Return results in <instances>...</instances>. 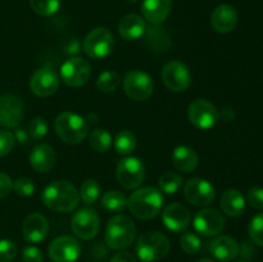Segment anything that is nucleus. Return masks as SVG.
<instances>
[{"label": "nucleus", "instance_id": "nucleus-5", "mask_svg": "<svg viewBox=\"0 0 263 262\" xmlns=\"http://www.w3.org/2000/svg\"><path fill=\"white\" fill-rule=\"evenodd\" d=\"M171 243L159 231H146L136 241V254L144 262H158L168 254Z\"/></svg>", "mask_w": 263, "mask_h": 262}, {"label": "nucleus", "instance_id": "nucleus-28", "mask_svg": "<svg viewBox=\"0 0 263 262\" xmlns=\"http://www.w3.org/2000/svg\"><path fill=\"white\" fill-rule=\"evenodd\" d=\"M102 204L109 212L118 213L127 207V198L118 190H109L103 194Z\"/></svg>", "mask_w": 263, "mask_h": 262}, {"label": "nucleus", "instance_id": "nucleus-50", "mask_svg": "<svg viewBox=\"0 0 263 262\" xmlns=\"http://www.w3.org/2000/svg\"><path fill=\"white\" fill-rule=\"evenodd\" d=\"M128 2H131V3H136V2H139V0H128Z\"/></svg>", "mask_w": 263, "mask_h": 262}, {"label": "nucleus", "instance_id": "nucleus-26", "mask_svg": "<svg viewBox=\"0 0 263 262\" xmlns=\"http://www.w3.org/2000/svg\"><path fill=\"white\" fill-rule=\"evenodd\" d=\"M172 162L179 171L189 174L197 169L199 158L194 149L186 145H180L175 148L174 153H172Z\"/></svg>", "mask_w": 263, "mask_h": 262}, {"label": "nucleus", "instance_id": "nucleus-32", "mask_svg": "<svg viewBox=\"0 0 263 262\" xmlns=\"http://www.w3.org/2000/svg\"><path fill=\"white\" fill-rule=\"evenodd\" d=\"M100 184L94 179H87L80 188V198L85 204H94L100 197Z\"/></svg>", "mask_w": 263, "mask_h": 262}, {"label": "nucleus", "instance_id": "nucleus-20", "mask_svg": "<svg viewBox=\"0 0 263 262\" xmlns=\"http://www.w3.org/2000/svg\"><path fill=\"white\" fill-rule=\"evenodd\" d=\"M238 21V12L233 5L229 4L218 5L211 15V25L213 30L220 33H229L235 30Z\"/></svg>", "mask_w": 263, "mask_h": 262}, {"label": "nucleus", "instance_id": "nucleus-1", "mask_svg": "<svg viewBox=\"0 0 263 262\" xmlns=\"http://www.w3.org/2000/svg\"><path fill=\"white\" fill-rule=\"evenodd\" d=\"M41 199L45 207L55 212H72L80 203V193L72 182L55 180L43 190Z\"/></svg>", "mask_w": 263, "mask_h": 262}, {"label": "nucleus", "instance_id": "nucleus-13", "mask_svg": "<svg viewBox=\"0 0 263 262\" xmlns=\"http://www.w3.org/2000/svg\"><path fill=\"white\" fill-rule=\"evenodd\" d=\"M184 195L190 204L195 207H204L215 200L216 189L208 180L194 177L185 184Z\"/></svg>", "mask_w": 263, "mask_h": 262}, {"label": "nucleus", "instance_id": "nucleus-29", "mask_svg": "<svg viewBox=\"0 0 263 262\" xmlns=\"http://www.w3.org/2000/svg\"><path fill=\"white\" fill-rule=\"evenodd\" d=\"M112 135L104 128H95L90 133V146L98 153H105L112 145Z\"/></svg>", "mask_w": 263, "mask_h": 262}, {"label": "nucleus", "instance_id": "nucleus-8", "mask_svg": "<svg viewBox=\"0 0 263 262\" xmlns=\"http://www.w3.org/2000/svg\"><path fill=\"white\" fill-rule=\"evenodd\" d=\"M116 176L125 189H136L145 179V166L136 157H126L118 162Z\"/></svg>", "mask_w": 263, "mask_h": 262}, {"label": "nucleus", "instance_id": "nucleus-30", "mask_svg": "<svg viewBox=\"0 0 263 262\" xmlns=\"http://www.w3.org/2000/svg\"><path fill=\"white\" fill-rule=\"evenodd\" d=\"M121 74L116 71H104L98 76L97 87L102 92H113L121 85Z\"/></svg>", "mask_w": 263, "mask_h": 262}, {"label": "nucleus", "instance_id": "nucleus-48", "mask_svg": "<svg viewBox=\"0 0 263 262\" xmlns=\"http://www.w3.org/2000/svg\"><path fill=\"white\" fill-rule=\"evenodd\" d=\"M97 120H98L97 115H89V121H87V123H89V122L94 123V122H97Z\"/></svg>", "mask_w": 263, "mask_h": 262}, {"label": "nucleus", "instance_id": "nucleus-22", "mask_svg": "<svg viewBox=\"0 0 263 262\" xmlns=\"http://www.w3.org/2000/svg\"><path fill=\"white\" fill-rule=\"evenodd\" d=\"M238 241L230 235H218L210 243V252L218 261L229 262L235 259L239 256Z\"/></svg>", "mask_w": 263, "mask_h": 262}, {"label": "nucleus", "instance_id": "nucleus-46", "mask_svg": "<svg viewBox=\"0 0 263 262\" xmlns=\"http://www.w3.org/2000/svg\"><path fill=\"white\" fill-rule=\"evenodd\" d=\"M80 49H81V45H80L79 41H77L76 39L69 40V43L67 44L66 46V51L68 54H77L80 51Z\"/></svg>", "mask_w": 263, "mask_h": 262}, {"label": "nucleus", "instance_id": "nucleus-40", "mask_svg": "<svg viewBox=\"0 0 263 262\" xmlns=\"http://www.w3.org/2000/svg\"><path fill=\"white\" fill-rule=\"evenodd\" d=\"M247 200L256 210H263V188H251L247 194Z\"/></svg>", "mask_w": 263, "mask_h": 262}, {"label": "nucleus", "instance_id": "nucleus-49", "mask_svg": "<svg viewBox=\"0 0 263 262\" xmlns=\"http://www.w3.org/2000/svg\"><path fill=\"white\" fill-rule=\"evenodd\" d=\"M195 262H215V261H213V259H211V258H200V259H198V261H195Z\"/></svg>", "mask_w": 263, "mask_h": 262}, {"label": "nucleus", "instance_id": "nucleus-19", "mask_svg": "<svg viewBox=\"0 0 263 262\" xmlns=\"http://www.w3.org/2000/svg\"><path fill=\"white\" fill-rule=\"evenodd\" d=\"M49 233V222L41 213L33 212L25 218L22 225L23 238L28 243H40Z\"/></svg>", "mask_w": 263, "mask_h": 262}, {"label": "nucleus", "instance_id": "nucleus-2", "mask_svg": "<svg viewBox=\"0 0 263 262\" xmlns=\"http://www.w3.org/2000/svg\"><path fill=\"white\" fill-rule=\"evenodd\" d=\"M163 195L154 186L136 189L127 199V207L135 217L140 220H151L156 217L163 207Z\"/></svg>", "mask_w": 263, "mask_h": 262}, {"label": "nucleus", "instance_id": "nucleus-10", "mask_svg": "<svg viewBox=\"0 0 263 262\" xmlns=\"http://www.w3.org/2000/svg\"><path fill=\"white\" fill-rule=\"evenodd\" d=\"M91 76V66L81 57H71L61 67V79L69 87L84 86Z\"/></svg>", "mask_w": 263, "mask_h": 262}, {"label": "nucleus", "instance_id": "nucleus-27", "mask_svg": "<svg viewBox=\"0 0 263 262\" xmlns=\"http://www.w3.org/2000/svg\"><path fill=\"white\" fill-rule=\"evenodd\" d=\"M138 145V139L133 131L122 130L116 135L115 149L121 156H128L133 153Z\"/></svg>", "mask_w": 263, "mask_h": 262}, {"label": "nucleus", "instance_id": "nucleus-41", "mask_svg": "<svg viewBox=\"0 0 263 262\" xmlns=\"http://www.w3.org/2000/svg\"><path fill=\"white\" fill-rule=\"evenodd\" d=\"M23 262H43V252L36 247H26L22 253Z\"/></svg>", "mask_w": 263, "mask_h": 262}, {"label": "nucleus", "instance_id": "nucleus-3", "mask_svg": "<svg viewBox=\"0 0 263 262\" xmlns=\"http://www.w3.org/2000/svg\"><path fill=\"white\" fill-rule=\"evenodd\" d=\"M54 128L57 135L66 144H79L89 135V123L74 112L59 113L54 121Z\"/></svg>", "mask_w": 263, "mask_h": 262}, {"label": "nucleus", "instance_id": "nucleus-6", "mask_svg": "<svg viewBox=\"0 0 263 262\" xmlns=\"http://www.w3.org/2000/svg\"><path fill=\"white\" fill-rule=\"evenodd\" d=\"M115 45L113 33L105 27H97L85 36L82 50L91 59H104L112 54Z\"/></svg>", "mask_w": 263, "mask_h": 262}, {"label": "nucleus", "instance_id": "nucleus-31", "mask_svg": "<svg viewBox=\"0 0 263 262\" xmlns=\"http://www.w3.org/2000/svg\"><path fill=\"white\" fill-rule=\"evenodd\" d=\"M182 176L175 174V172H164L158 179L159 190L166 194H176L182 186Z\"/></svg>", "mask_w": 263, "mask_h": 262}, {"label": "nucleus", "instance_id": "nucleus-4", "mask_svg": "<svg viewBox=\"0 0 263 262\" xmlns=\"http://www.w3.org/2000/svg\"><path fill=\"white\" fill-rule=\"evenodd\" d=\"M136 236V226L126 215H116L108 221L105 229V243L112 249H125L133 244Z\"/></svg>", "mask_w": 263, "mask_h": 262}, {"label": "nucleus", "instance_id": "nucleus-38", "mask_svg": "<svg viewBox=\"0 0 263 262\" xmlns=\"http://www.w3.org/2000/svg\"><path fill=\"white\" fill-rule=\"evenodd\" d=\"M13 189L18 195L31 197L35 193V184L30 177H20L13 182Z\"/></svg>", "mask_w": 263, "mask_h": 262}, {"label": "nucleus", "instance_id": "nucleus-17", "mask_svg": "<svg viewBox=\"0 0 263 262\" xmlns=\"http://www.w3.org/2000/svg\"><path fill=\"white\" fill-rule=\"evenodd\" d=\"M59 87V76L54 69L43 67L33 72L30 80V89L36 97H51Z\"/></svg>", "mask_w": 263, "mask_h": 262}, {"label": "nucleus", "instance_id": "nucleus-47", "mask_svg": "<svg viewBox=\"0 0 263 262\" xmlns=\"http://www.w3.org/2000/svg\"><path fill=\"white\" fill-rule=\"evenodd\" d=\"M239 253H241V256H243L244 258H251L254 253V249L249 243H243L241 248L239 249Z\"/></svg>", "mask_w": 263, "mask_h": 262}, {"label": "nucleus", "instance_id": "nucleus-35", "mask_svg": "<svg viewBox=\"0 0 263 262\" xmlns=\"http://www.w3.org/2000/svg\"><path fill=\"white\" fill-rule=\"evenodd\" d=\"M248 231L252 241L257 246L263 247V213H258L252 218Z\"/></svg>", "mask_w": 263, "mask_h": 262}, {"label": "nucleus", "instance_id": "nucleus-12", "mask_svg": "<svg viewBox=\"0 0 263 262\" xmlns=\"http://www.w3.org/2000/svg\"><path fill=\"white\" fill-rule=\"evenodd\" d=\"M71 228L80 239L90 240L95 238L100 229V220L97 211L87 207L80 208L72 217Z\"/></svg>", "mask_w": 263, "mask_h": 262}, {"label": "nucleus", "instance_id": "nucleus-37", "mask_svg": "<svg viewBox=\"0 0 263 262\" xmlns=\"http://www.w3.org/2000/svg\"><path fill=\"white\" fill-rule=\"evenodd\" d=\"M18 253L17 244L10 239L0 240V262H10L15 258Z\"/></svg>", "mask_w": 263, "mask_h": 262}, {"label": "nucleus", "instance_id": "nucleus-43", "mask_svg": "<svg viewBox=\"0 0 263 262\" xmlns=\"http://www.w3.org/2000/svg\"><path fill=\"white\" fill-rule=\"evenodd\" d=\"M109 262H136V258L128 252H118L113 254Z\"/></svg>", "mask_w": 263, "mask_h": 262}, {"label": "nucleus", "instance_id": "nucleus-36", "mask_svg": "<svg viewBox=\"0 0 263 262\" xmlns=\"http://www.w3.org/2000/svg\"><path fill=\"white\" fill-rule=\"evenodd\" d=\"M48 134V122L43 117H35L28 125V135L35 141L41 140Z\"/></svg>", "mask_w": 263, "mask_h": 262}, {"label": "nucleus", "instance_id": "nucleus-15", "mask_svg": "<svg viewBox=\"0 0 263 262\" xmlns=\"http://www.w3.org/2000/svg\"><path fill=\"white\" fill-rule=\"evenodd\" d=\"M25 105L21 98L13 94L0 95V126L8 128L18 127L23 120Z\"/></svg>", "mask_w": 263, "mask_h": 262}, {"label": "nucleus", "instance_id": "nucleus-34", "mask_svg": "<svg viewBox=\"0 0 263 262\" xmlns=\"http://www.w3.org/2000/svg\"><path fill=\"white\" fill-rule=\"evenodd\" d=\"M180 246H181V249L186 254H197L198 252L202 248V240H200L199 236L194 233H184L180 238Z\"/></svg>", "mask_w": 263, "mask_h": 262}, {"label": "nucleus", "instance_id": "nucleus-44", "mask_svg": "<svg viewBox=\"0 0 263 262\" xmlns=\"http://www.w3.org/2000/svg\"><path fill=\"white\" fill-rule=\"evenodd\" d=\"M220 118L223 122H231L235 118V110L231 107H223L222 109L218 110V120Z\"/></svg>", "mask_w": 263, "mask_h": 262}, {"label": "nucleus", "instance_id": "nucleus-14", "mask_svg": "<svg viewBox=\"0 0 263 262\" xmlns=\"http://www.w3.org/2000/svg\"><path fill=\"white\" fill-rule=\"evenodd\" d=\"M195 231L203 236H217L225 228V217L215 208H203L193 220Z\"/></svg>", "mask_w": 263, "mask_h": 262}, {"label": "nucleus", "instance_id": "nucleus-23", "mask_svg": "<svg viewBox=\"0 0 263 262\" xmlns=\"http://www.w3.org/2000/svg\"><path fill=\"white\" fill-rule=\"evenodd\" d=\"M172 10V0H144L141 13L148 22L159 25L164 22Z\"/></svg>", "mask_w": 263, "mask_h": 262}, {"label": "nucleus", "instance_id": "nucleus-42", "mask_svg": "<svg viewBox=\"0 0 263 262\" xmlns=\"http://www.w3.org/2000/svg\"><path fill=\"white\" fill-rule=\"evenodd\" d=\"M13 190V181L7 174L0 172V199L8 197Z\"/></svg>", "mask_w": 263, "mask_h": 262}, {"label": "nucleus", "instance_id": "nucleus-11", "mask_svg": "<svg viewBox=\"0 0 263 262\" xmlns=\"http://www.w3.org/2000/svg\"><path fill=\"white\" fill-rule=\"evenodd\" d=\"M162 80L170 90L181 92L192 85L193 76L186 64L180 61H171L162 69Z\"/></svg>", "mask_w": 263, "mask_h": 262}, {"label": "nucleus", "instance_id": "nucleus-25", "mask_svg": "<svg viewBox=\"0 0 263 262\" xmlns=\"http://www.w3.org/2000/svg\"><path fill=\"white\" fill-rule=\"evenodd\" d=\"M220 205L223 213L230 217H238L246 211V198L239 190L228 189L221 195Z\"/></svg>", "mask_w": 263, "mask_h": 262}, {"label": "nucleus", "instance_id": "nucleus-18", "mask_svg": "<svg viewBox=\"0 0 263 262\" xmlns=\"http://www.w3.org/2000/svg\"><path fill=\"white\" fill-rule=\"evenodd\" d=\"M162 221L168 230L182 233L186 230L192 221L189 210L181 203H171L162 212Z\"/></svg>", "mask_w": 263, "mask_h": 262}, {"label": "nucleus", "instance_id": "nucleus-45", "mask_svg": "<svg viewBox=\"0 0 263 262\" xmlns=\"http://www.w3.org/2000/svg\"><path fill=\"white\" fill-rule=\"evenodd\" d=\"M13 136H14V140L18 141L20 144H26L28 140L27 131L22 127H15V131L14 134H13Z\"/></svg>", "mask_w": 263, "mask_h": 262}, {"label": "nucleus", "instance_id": "nucleus-33", "mask_svg": "<svg viewBox=\"0 0 263 262\" xmlns=\"http://www.w3.org/2000/svg\"><path fill=\"white\" fill-rule=\"evenodd\" d=\"M33 12L43 17L53 15L61 7V0H30Z\"/></svg>", "mask_w": 263, "mask_h": 262}, {"label": "nucleus", "instance_id": "nucleus-16", "mask_svg": "<svg viewBox=\"0 0 263 262\" xmlns=\"http://www.w3.org/2000/svg\"><path fill=\"white\" fill-rule=\"evenodd\" d=\"M48 254L53 262H74L81 254V246L73 236L62 235L51 241Z\"/></svg>", "mask_w": 263, "mask_h": 262}, {"label": "nucleus", "instance_id": "nucleus-7", "mask_svg": "<svg viewBox=\"0 0 263 262\" xmlns=\"http://www.w3.org/2000/svg\"><path fill=\"white\" fill-rule=\"evenodd\" d=\"M122 84L126 95L136 102L146 100L153 94V79L144 71L133 69V71L127 72L123 77Z\"/></svg>", "mask_w": 263, "mask_h": 262}, {"label": "nucleus", "instance_id": "nucleus-9", "mask_svg": "<svg viewBox=\"0 0 263 262\" xmlns=\"http://www.w3.org/2000/svg\"><path fill=\"white\" fill-rule=\"evenodd\" d=\"M187 118L194 127L210 130L217 123L218 109L207 99L193 100L187 108Z\"/></svg>", "mask_w": 263, "mask_h": 262}, {"label": "nucleus", "instance_id": "nucleus-24", "mask_svg": "<svg viewBox=\"0 0 263 262\" xmlns=\"http://www.w3.org/2000/svg\"><path fill=\"white\" fill-rule=\"evenodd\" d=\"M146 23L139 14H127L118 23V32L121 38L127 41L139 40L146 32Z\"/></svg>", "mask_w": 263, "mask_h": 262}, {"label": "nucleus", "instance_id": "nucleus-39", "mask_svg": "<svg viewBox=\"0 0 263 262\" xmlns=\"http://www.w3.org/2000/svg\"><path fill=\"white\" fill-rule=\"evenodd\" d=\"M14 144V136L10 131L0 130V157L8 156L12 152Z\"/></svg>", "mask_w": 263, "mask_h": 262}, {"label": "nucleus", "instance_id": "nucleus-21", "mask_svg": "<svg viewBox=\"0 0 263 262\" xmlns=\"http://www.w3.org/2000/svg\"><path fill=\"white\" fill-rule=\"evenodd\" d=\"M57 162V153L51 145L46 143H39L33 146L30 153V163L35 171L40 174L50 171Z\"/></svg>", "mask_w": 263, "mask_h": 262}]
</instances>
